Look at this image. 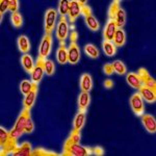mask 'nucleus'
I'll return each mask as SVG.
<instances>
[{"label":"nucleus","mask_w":156,"mask_h":156,"mask_svg":"<svg viewBox=\"0 0 156 156\" xmlns=\"http://www.w3.org/2000/svg\"><path fill=\"white\" fill-rule=\"evenodd\" d=\"M108 18L109 20H114L118 28H123V26L126 23V12L120 6V1L115 0L110 4Z\"/></svg>","instance_id":"nucleus-1"},{"label":"nucleus","mask_w":156,"mask_h":156,"mask_svg":"<svg viewBox=\"0 0 156 156\" xmlns=\"http://www.w3.org/2000/svg\"><path fill=\"white\" fill-rule=\"evenodd\" d=\"M30 117V112L28 109H23V112H21V115H19L18 120H17L16 124H15L14 128L9 131V135L14 138H18L21 136L24 133V129H25V125H26L27 119Z\"/></svg>","instance_id":"nucleus-2"},{"label":"nucleus","mask_w":156,"mask_h":156,"mask_svg":"<svg viewBox=\"0 0 156 156\" xmlns=\"http://www.w3.org/2000/svg\"><path fill=\"white\" fill-rule=\"evenodd\" d=\"M90 154L89 148L80 146L79 144L64 145L62 156H87Z\"/></svg>","instance_id":"nucleus-3"},{"label":"nucleus","mask_w":156,"mask_h":156,"mask_svg":"<svg viewBox=\"0 0 156 156\" xmlns=\"http://www.w3.org/2000/svg\"><path fill=\"white\" fill-rule=\"evenodd\" d=\"M57 19V11H55L54 9H49L45 14V32L46 34L51 36V34L53 32L55 28V22Z\"/></svg>","instance_id":"nucleus-4"},{"label":"nucleus","mask_w":156,"mask_h":156,"mask_svg":"<svg viewBox=\"0 0 156 156\" xmlns=\"http://www.w3.org/2000/svg\"><path fill=\"white\" fill-rule=\"evenodd\" d=\"M81 14L84 16L85 24L87 25V27H89L90 30H93V31H97V30L100 28L99 22H98L97 19L93 16L90 6H87V4L83 6H81Z\"/></svg>","instance_id":"nucleus-5"},{"label":"nucleus","mask_w":156,"mask_h":156,"mask_svg":"<svg viewBox=\"0 0 156 156\" xmlns=\"http://www.w3.org/2000/svg\"><path fill=\"white\" fill-rule=\"evenodd\" d=\"M68 34H69V25H68L67 18L60 17L56 27V39L58 40L60 45L65 44V41L68 37Z\"/></svg>","instance_id":"nucleus-6"},{"label":"nucleus","mask_w":156,"mask_h":156,"mask_svg":"<svg viewBox=\"0 0 156 156\" xmlns=\"http://www.w3.org/2000/svg\"><path fill=\"white\" fill-rule=\"evenodd\" d=\"M130 106H131L132 112L136 115L140 117L144 114V100H143L142 96L140 95V93H135V94H133L131 96V98H130Z\"/></svg>","instance_id":"nucleus-7"},{"label":"nucleus","mask_w":156,"mask_h":156,"mask_svg":"<svg viewBox=\"0 0 156 156\" xmlns=\"http://www.w3.org/2000/svg\"><path fill=\"white\" fill-rule=\"evenodd\" d=\"M45 60L46 59H42V58H39V57H37V65L34 66L31 74H30L31 75L32 82H34V83H37V84L42 80L43 75H44V73H45V68H44Z\"/></svg>","instance_id":"nucleus-8"},{"label":"nucleus","mask_w":156,"mask_h":156,"mask_svg":"<svg viewBox=\"0 0 156 156\" xmlns=\"http://www.w3.org/2000/svg\"><path fill=\"white\" fill-rule=\"evenodd\" d=\"M51 47H52V37L49 36V34H46L44 37V39H43L41 45H40L39 58L46 59L50 53Z\"/></svg>","instance_id":"nucleus-9"},{"label":"nucleus","mask_w":156,"mask_h":156,"mask_svg":"<svg viewBox=\"0 0 156 156\" xmlns=\"http://www.w3.org/2000/svg\"><path fill=\"white\" fill-rule=\"evenodd\" d=\"M80 59V50L76 42H71L68 48V62L75 65Z\"/></svg>","instance_id":"nucleus-10"},{"label":"nucleus","mask_w":156,"mask_h":156,"mask_svg":"<svg viewBox=\"0 0 156 156\" xmlns=\"http://www.w3.org/2000/svg\"><path fill=\"white\" fill-rule=\"evenodd\" d=\"M137 74H138V76H140V80H142L143 85H145V87H149V89L156 92V82H155L154 78H152L150 76V74L148 73L147 70L142 68V69H140Z\"/></svg>","instance_id":"nucleus-11"},{"label":"nucleus","mask_w":156,"mask_h":156,"mask_svg":"<svg viewBox=\"0 0 156 156\" xmlns=\"http://www.w3.org/2000/svg\"><path fill=\"white\" fill-rule=\"evenodd\" d=\"M142 123L144 125L145 129L149 133H155L156 132V120L153 115L148 114H143L142 115Z\"/></svg>","instance_id":"nucleus-12"},{"label":"nucleus","mask_w":156,"mask_h":156,"mask_svg":"<svg viewBox=\"0 0 156 156\" xmlns=\"http://www.w3.org/2000/svg\"><path fill=\"white\" fill-rule=\"evenodd\" d=\"M81 14V6L79 5L78 1H70V6H69V12H68V19L70 20V22L73 24L75 22L79 15Z\"/></svg>","instance_id":"nucleus-13"},{"label":"nucleus","mask_w":156,"mask_h":156,"mask_svg":"<svg viewBox=\"0 0 156 156\" xmlns=\"http://www.w3.org/2000/svg\"><path fill=\"white\" fill-rule=\"evenodd\" d=\"M117 28L118 27H117V25H115L114 20H108L106 25H105V28L103 30V37H104V41L112 42Z\"/></svg>","instance_id":"nucleus-14"},{"label":"nucleus","mask_w":156,"mask_h":156,"mask_svg":"<svg viewBox=\"0 0 156 156\" xmlns=\"http://www.w3.org/2000/svg\"><path fill=\"white\" fill-rule=\"evenodd\" d=\"M138 93L142 96L143 100L148 103H155L156 101V92L153 90L149 89V87L143 85L140 90H138Z\"/></svg>","instance_id":"nucleus-15"},{"label":"nucleus","mask_w":156,"mask_h":156,"mask_svg":"<svg viewBox=\"0 0 156 156\" xmlns=\"http://www.w3.org/2000/svg\"><path fill=\"white\" fill-rule=\"evenodd\" d=\"M37 84L34 83V87H32L31 92L29 93L28 95H26L24 98V101H23V105L25 109H28L30 110L34 103V100H36L37 97Z\"/></svg>","instance_id":"nucleus-16"},{"label":"nucleus","mask_w":156,"mask_h":156,"mask_svg":"<svg viewBox=\"0 0 156 156\" xmlns=\"http://www.w3.org/2000/svg\"><path fill=\"white\" fill-rule=\"evenodd\" d=\"M90 102V97L89 93L81 92L79 96H78V99H77L78 110H79V112H85L87 106H89Z\"/></svg>","instance_id":"nucleus-17"},{"label":"nucleus","mask_w":156,"mask_h":156,"mask_svg":"<svg viewBox=\"0 0 156 156\" xmlns=\"http://www.w3.org/2000/svg\"><path fill=\"white\" fill-rule=\"evenodd\" d=\"M126 81L130 87H133V89L140 90V87H143L142 80H140V76H138V74H136V73H133V72L128 73L126 75Z\"/></svg>","instance_id":"nucleus-18"},{"label":"nucleus","mask_w":156,"mask_h":156,"mask_svg":"<svg viewBox=\"0 0 156 156\" xmlns=\"http://www.w3.org/2000/svg\"><path fill=\"white\" fill-rule=\"evenodd\" d=\"M17 147H18V146H17V138L9 136V138L7 140V142L3 146H1V148H2L1 156L6 155V154H9V153H12L17 149Z\"/></svg>","instance_id":"nucleus-19"},{"label":"nucleus","mask_w":156,"mask_h":156,"mask_svg":"<svg viewBox=\"0 0 156 156\" xmlns=\"http://www.w3.org/2000/svg\"><path fill=\"white\" fill-rule=\"evenodd\" d=\"M85 122V112H78L73 123V131L80 132Z\"/></svg>","instance_id":"nucleus-20"},{"label":"nucleus","mask_w":156,"mask_h":156,"mask_svg":"<svg viewBox=\"0 0 156 156\" xmlns=\"http://www.w3.org/2000/svg\"><path fill=\"white\" fill-rule=\"evenodd\" d=\"M125 42H126V34H125V31L123 30V28H117L114 40H112V44H114L115 47H122L125 45Z\"/></svg>","instance_id":"nucleus-21"},{"label":"nucleus","mask_w":156,"mask_h":156,"mask_svg":"<svg viewBox=\"0 0 156 156\" xmlns=\"http://www.w3.org/2000/svg\"><path fill=\"white\" fill-rule=\"evenodd\" d=\"M14 156H30L31 154V145L29 143H23L20 147L12 153Z\"/></svg>","instance_id":"nucleus-22"},{"label":"nucleus","mask_w":156,"mask_h":156,"mask_svg":"<svg viewBox=\"0 0 156 156\" xmlns=\"http://www.w3.org/2000/svg\"><path fill=\"white\" fill-rule=\"evenodd\" d=\"M93 87V81H92V77H90V74L85 73L80 78V89H81V92H87L89 93L90 90H92Z\"/></svg>","instance_id":"nucleus-23"},{"label":"nucleus","mask_w":156,"mask_h":156,"mask_svg":"<svg viewBox=\"0 0 156 156\" xmlns=\"http://www.w3.org/2000/svg\"><path fill=\"white\" fill-rule=\"evenodd\" d=\"M21 64L25 71L27 73H29V74H31L32 70H34V60H32L31 56L28 54H23L21 57Z\"/></svg>","instance_id":"nucleus-24"},{"label":"nucleus","mask_w":156,"mask_h":156,"mask_svg":"<svg viewBox=\"0 0 156 156\" xmlns=\"http://www.w3.org/2000/svg\"><path fill=\"white\" fill-rule=\"evenodd\" d=\"M56 58L57 62L62 65H65L68 62V50L66 48V45H59V48L56 52Z\"/></svg>","instance_id":"nucleus-25"},{"label":"nucleus","mask_w":156,"mask_h":156,"mask_svg":"<svg viewBox=\"0 0 156 156\" xmlns=\"http://www.w3.org/2000/svg\"><path fill=\"white\" fill-rule=\"evenodd\" d=\"M18 47L19 50L24 54H27V52L30 49V43L28 37L26 36H20L18 39Z\"/></svg>","instance_id":"nucleus-26"},{"label":"nucleus","mask_w":156,"mask_h":156,"mask_svg":"<svg viewBox=\"0 0 156 156\" xmlns=\"http://www.w3.org/2000/svg\"><path fill=\"white\" fill-rule=\"evenodd\" d=\"M102 48L107 56H114L115 54V51H117V47L112 44V42H108V41L102 42Z\"/></svg>","instance_id":"nucleus-27"},{"label":"nucleus","mask_w":156,"mask_h":156,"mask_svg":"<svg viewBox=\"0 0 156 156\" xmlns=\"http://www.w3.org/2000/svg\"><path fill=\"white\" fill-rule=\"evenodd\" d=\"M84 52L87 53L90 58H97L99 56V51L97 47L93 44H87L84 46Z\"/></svg>","instance_id":"nucleus-28"},{"label":"nucleus","mask_w":156,"mask_h":156,"mask_svg":"<svg viewBox=\"0 0 156 156\" xmlns=\"http://www.w3.org/2000/svg\"><path fill=\"white\" fill-rule=\"evenodd\" d=\"M32 87H34V82H30L26 79L22 80L21 83H20V90H21V93L25 95V96L31 92Z\"/></svg>","instance_id":"nucleus-29"},{"label":"nucleus","mask_w":156,"mask_h":156,"mask_svg":"<svg viewBox=\"0 0 156 156\" xmlns=\"http://www.w3.org/2000/svg\"><path fill=\"white\" fill-rule=\"evenodd\" d=\"M70 1L68 0H60L59 5H58V14L60 17H66L69 12Z\"/></svg>","instance_id":"nucleus-30"},{"label":"nucleus","mask_w":156,"mask_h":156,"mask_svg":"<svg viewBox=\"0 0 156 156\" xmlns=\"http://www.w3.org/2000/svg\"><path fill=\"white\" fill-rule=\"evenodd\" d=\"M112 67H114V71L119 75H124L126 74V67L123 64V62L121 60H115L112 62Z\"/></svg>","instance_id":"nucleus-31"},{"label":"nucleus","mask_w":156,"mask_h":156,"mask_svg":"<svg viewBox=\"0 0 156 156\" xmlns=\"http://www.w3.org/2000/svg\"><path fill=\"white\" fill-rule=\"evenodd\" d=\"M11 20H12V25H14L16 28H20V27L22 26V24H23V19H22V16H21V14L18 12L12 14Z\"/></svg>","instance_id":"nucleus-32"},{"label":"nucleus","mask_w":156,"mask_h":156,"mask_svg":"<svg viewBox=\"0 0 156 156\" xmlns=\"http://www.w3.org/2000/svg\"><path fill=\"white\" fill-rule=\"evenodd\" d=\"M80 142V132H75L72 130L69 138L66 140L65 145H71V144H79Z\"/></svg>","instance_id":"nucleus-33"},{"label":"nucleus","mask_w":156,"mask_h":156,"mask_svg":"<svg viewBox=\"0 0 156 156\" xmlns=\"http://www.w3.org/2000/svg\"><path fill=\"white\" fill-rule=\"evenodd\" d=\"M44 68H45V73H46L48 76H51V75L54 74V69L55 66L53 64V62L50 59H46L44 64Z\"/></svg>","instance_id":"nucleus-34"},{"label":"nucleus","mask_w":156,"mask_h":156,"mask_svg":"<svg viewBox=\"0 0 156 156\" xmlns=\"http://www.w3.org/2000/svg\"><path fill=\"white\" fill-rule=\"evenodd\" d=\"M57 154L52 152H47L44 149H36L34 151H31V154L30 156H56Z\"/></svg>","instance_id":"nucleus-35"},{"label":"nucleus","mask_w":156,"mask_h":156,"mask_svg":"<svg viewBox=\"0 0 156 156\" xmlns=\"http://www.w3.org/2000/svg\"><path fill=\"white\" fill-rule=\"evenodd\" d=\"M9 132H7L3 127H0V145L3 146L9 138Z\"/></svg>","instance_id":"nucleus-36"},{"label":"nucleus","mask_w":156,"mask_h":156,"mask_svg":"<svg viewBox=\"0 0 156 156\" xmlns=\"http://www.w3.org/2000/svg\"><path fill=\"white\" fill-rule=\"evenodd\" d=\"M19 2L18 0H9V11L12 12V14L18 12Z\"/></svg>","instance_id":"nucleus-37"},{"label":"nucleus","mask_w":156,"mask_h":156,"mask_svg":"<svg viewBox=\"0 0 156 156\" xmlns=\"http://www.w3.org/2000/svg\"><path fill=\"white\" fill-rule=\"evenodd\" d=\"M7 9H9V0H1L0 1V17L1 18Z\"/></svg>","instance_id":"nucleus-38"},{"label":"nucleus","mask_w":156,"mask_h":156,"mask_svg":"<svg viewBox=\"0 0 156 156\" xmlns=\"http://www.w3.org/2000/svg\"><path fill=\"white\" fill-rule=\"evenodd\" d=\"M34 123H32V120H31V118H28L27 119V122H26V125H25V129H24V133H31L32 131H34Z\"/></svg>","instance_id":"nucleus-39"},{"label":"nucleus","mask_w":156,"mask_h":156,"mask_svg":"<svg viewBox=\"0 0 156 156\" xmlns=\"http://www.w3.org/2000/svg\"><path fill=\"white\" fill-rule=\"evenodd\" d=\"M103 72L107 75V76H110L112 74H114L115 71H114V67H112V64H105L103 66Z\"/></svg>","instance_id":"nucleus-40"},{"label":"nucleus","mask_w":156,"mask_h":156,"mask_svg":"<svg viewBox=\"0 0 156 156\" xmlns=\"http://www.w3.org/2000/svg\"><path fill=\"white\" fill-rule=\"evenodd\" d=\"M90 154H94V155H98V156H102L104 154V151L101 147H94V148H90Z\"/></svg>","instance_id":"nucleus-41"},{"label":"nucleus","mask_w":156,"mask_h":156,"mask_svg":"<svg viewBox=\"0 0 156 156\" xmlns=\"http://www.w3.org/2000/svg\"><path fill=\"white\" fill-rule=\"evenodd\" d=\"M78 39V34L75 30H72L71 34H70V41L71 42H76Z\"/></svg>","instance_id":"nucleus-42"},{"label":"nucleus","mask_w":156,"mask_h":156,"mask_svg":"<svg viewBox=\"0 0 156 156\" xmlns=\"http://www.w3.org/2000/svg\"><path fill=\"white\" fill-rule=\"evenodd\" d=\"M104 87H106V89H112V87H114V82L110 79H106L104 81Z\"/></svg>","instance_id":"nucleus-43"}]
</instances>
